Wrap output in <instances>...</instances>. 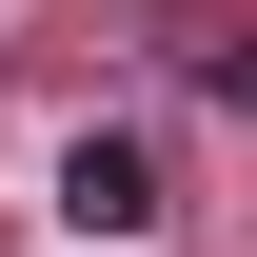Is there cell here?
<instances>
[{
    "label": "cell",
    "mask_w": 257,
    "mask_h": 257,
    "mask_svg": "<svg viewBox=\"0 0 257 257\" xmlns=\"http://www.w3.org/2000/svg\"><path fill=\"white\" fill-rule=\"evenodd\" d=\"M60 218H79L99 257H119L139 218H159V159H139V139H79V159H60Z\"/></svg>",
    "instance_id": "cell-1"
},
{
    "label": "cell",
    "mask_w": 257,
    "mask_h": 257,
    "mask_svg": "<svg viewBox=\"0 0 257 257\" xmlns=\"http://www.w3.org/2000/svg\"><path fill=\"white\" fill-rule=\"evenodd\" d=\"M198 79H218V99H237V119H257V40H218V60H198Z\"/></svg>",
    "instance_id": "cell-2"
}]
</instances>
